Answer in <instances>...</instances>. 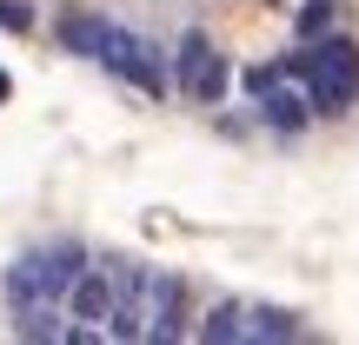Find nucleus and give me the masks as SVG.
Masks as SVG:
<instances>
[{
  "mask_svg": "<svg viewBox=\"0 0 359 345\" xmlns=\"http://www.w3.org/2000/svg\"><path fill=\"white\" fill-rule=\"evenodd\" d=\"M280 73L306 87V100H313L320 120H339V113L359 106V47L346 34H320V40H306V47H293L280 60Z\"/></svg>",
  "mask_w": 359,
  "mask_h": 345,
  "instance_id": "nucleus-1",
  "label": "nucleus"
},
{
  "mask_svg": "<svg viewBox=\"0 0 359 345\" xmlns=\"http://www.w3.org/2000/svg\"><path fill=\"white\" fill-rule=\"evenodd\" d=\"M87 259H93L87 246H40V253H20L7 266V279H0L7 312H20V306H67V286L80 279Z\"/></svg>",
  "mask_w": 359,
  "mask_h": 345,
  "instance_id": "nucleus-2",
  "label": "nucleus"
},
{
  "mask_svg": "<svg viewBox=\"0 0 359 345\" xmlns=\"http://www.w3.org/2000/svg\"><path fill=\"white\" fill-rule=\"evenodd\" d=\"M173 87L187 93V100H200V106H219L233 93V60L200 34V27H187V34L173 40Z\"/></svg>",
  "mask_w": 359,
  "mask_h": 345,
  "instance_id": "nucleus-3",
  "label": "nucleus"
},
{
  "mask_svg": "<svg viewBox=\"0 0 359 345\" xmlns=\"http://www.w3.org/2000/svg\"><path fill=\"white\" fill-rule=\"evenodd\" d=\"M100 66H107V73H120L127 87H140L147 100H167V87H173V53L154 47L147 34H133V27L114 40V53H107Z\"/></svg>",
  "mask_w": 359,
  "mask_h": 345,
  "instance_id": "nucleus-4",
  "label": "nucleus"
},
{
  "mask_svg": "<svg viewBox=\"0 0 359 345\" xmlns=\"http://www.w3.org/2000/svg\"><path fill=\"white\" fill-rule=\"evenodd\" d=\"M114 266V312H107V339L140 345L147 339V266L140 259H107Z\"/></svg>",
  "mask_w": 359,
  "mask_h": 345,
  "instance_id": "nucleus-5",
  "label": "nucleus"
},
{
  "mask_svg": "<svg viewBox=\"0 0 359 345\" xmlns=\"http://www.w3.org/2000/svg\"><path fill=\"white\" fill-rule=\"evenodd\" d=\"M187 339V279L167 266H147V345Z\"/></svg>",
  "mask_w": 359,
  "mask_h": 345,
  "instance_id": "nucleus-6",
  "label": "nucleus"
},
{
  "mask_svg": "<svg viewBox=\"0 0 359 345\" xmlns=\"http://www.w3.org/2000/svg\"><path fill=\"white\" fill-rule=\"evenodd\" d=\"M107 312H114V266H107V259H87L80 279L67 286V319L107 339Z\"/></svg>",
  "mask_w": 359,
  "mask_h": 345,
  "instance_id": "nucleus-7",
  "label": "nucleus"
},
{
  "mask_svg": "<svg viewBox=\"0 0 359 345\" xmlns=\"http://www.w3.org/2000/svg\"><path fill=\"white\" fill-rule=\"evenodd\" d=\"M120 34H127V27H120L114 13H60V47L80 53V60H107Z\"/></svg>",
  "mask_w": 359,
  "mask_h": 345,
  "instance_id": "nucleus-8",
  "label": "nucleus"
},
{
  "mask_svg": "<svg viewBox=\"0 0 359 345\" xmlns=\"http://www.w3.org/2000/svg\"><path fill=\"white\" fill-rule=\"evenodd\" d=\"M259 120H266L273 133H299L313 120V100H306V87L299 80H280L273 93H259Z\"/></svg>",
  "mask_w": 359,
  "mask_h": 345,
  "instance_id": "nucleus-9",
  "label": "nucleus"
},
{
  "mask_svg": "<svg viewBox=\"0 0 359 345\" xmlns=\"http://www.w3.org/2000/svg\"><path fill=\"white\" fill-rule=\"evenodd\" d=\"M246 339L253 345H286V339H306V325L280 306H246Z\"/></svg>",
  "mask_w": 359,
  "mask_h": 345,
  "instance_id": "nucleus-10",
  "label": "nucleus"
},
{
  "mask_svg": "<svg viewBox=\"0 0 359 345\" xmlns=\"http://www.w3.org/2000/svg\"><path fill=\"white\" fill-rule=\"evenodd\" d=\"M193 339H206V345H246V306H240V299H219V306L193 325Z\"/></svg>",
  "mask_w": 359,
  "mask_h": 345,
  "instance_id": "nucleus-11",
  "label": "nucleus"
},
{
  "mask_svg": "<svg viewBox=\"0 0 359 345\" xmlns=\"http://www.w3.org/2000/svg\"><path fill=\"white\" fill-rule=\"evenodd\" d=\"M333 13H339V0H306V7H299V40H320L326 27H333Z\"/></svg>",
  "mask_w": 359,
  "mask_h": 345,
  "instance_id": "nucleus-12",
  "label": "nucleus"
},
{
  "mask_svg": "<svg viewBox=\"0 0 359 345\" xmlns=\"http://www.w3.org/2000/svg\"><path fill=\"white\" fill-rule=\"evenodd\" d=\"M233 80H240V87H246V93L259 100V93H273V87H280L286 73H280V60H273V66H246V73H233Z\"/></svg>",
  "mask_w": 359,
  "mask_h": 345,
  "instance_id": "nucleus-13",
  "label": "nucleus"
},
{
  "mask_svg": "<svg viewBox=\"0 0 359 345\" xmlns=\"http://www.w3.org/2000/svg\"><path fill=\"white\" fill-rule=\"evenodd\" d=\"M0 27H7V34H27V27H34V7H20V0H0Z\"/></svg>",
  "mask_w": 359,
  "mask_h": 345,
  "instance_id": "nucleus-14",
  "label": "nucleus"
},
{
  "mask_svg": "<svg viewBox=\"0 0 359 345\" xmlns=\"http://www.w3.org/2000/svg\"><path fill=\"white\" fill-rule=\"evenodd\" d=\"M7 93H13V80H7V73H0V100H7Z\"/></svg>",
  "mask_w": 359,
  "mask_h": 345,
  "instance_id": "nucleus-15",
  "label": "nucleus"
}]
</instances>
